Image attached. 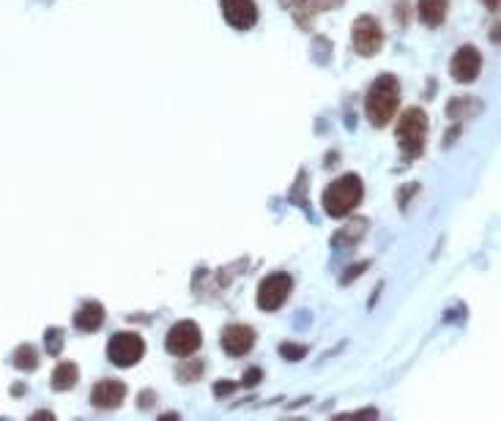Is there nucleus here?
I'll list each match as a JSON object with an SVG mask.
<instances>
[{
    "label": "nucleus",
    "instance_id": "1",
    "mask_svg": "<svg viewBox=\"0 0 501 421\" xmlns=\"http://www.w3.org/2000/svg\"><path fill=\"white\" fill-rule=\"evenodd\" d=\"M398 104H400V82L395 75H381L370 85L367 91V99H364V112H367V121L373 126H386L395 112H398Z\"/></svg>",
    "mask_w": 501,
    "mask_h": 421
},
{
    "label": "nucleus",
    "instance_id": "2",
    "mask_svg": "<svg viewBox=\"0 0 501 421\" xmlns=\"http://www.w3.org/2000/svg\"><path fill=\"white\" fill-rule=\"evenodd\" d=\"M364 197V186H362V178L359 175H343L337 181H331L324 192V211L329 216L340 219V216H348L353 208L362 202Z\"/></svg>",
    "mask_w": 501,
    "mask_h": 421
},
{
    "label": "nucleus",
    "instance_id": "3",
    "mask_svg": "<svg viewBox=\"0 0 501 421\" xmlns=\"http://www.w3.org/2000/svg\"><path fill=\"white\" fill-rule=\"evenodd\" d=\"M425 137H427V115L419 107H411L400 115V124H398V143L405 156H419L425 148Z\"/></svg>",
    "mask_w": 501,
    "mask_h": 421
},
{
    "label": "nucleus",
    "instance_id": "4",
    "mask_svg": "<svg viewBox=\"0 0 501 421\" xmlns=\"http://www.w3.org/2000/svg\"><path fill=\"white\" fill-rule=\"evenodd\" d=\"M143 356H146V342H143V337L134 334V331L113 334V339H110V345H107V358H110L115 367H134Z\"/></svg>",
    "mask_w": 501,
    "mask_h": 421
},
{
    "label": "nucleus",
    "instance_id": "5",
    "mask_svg": "<svg viewBox=\"0 0 501 421\" xmlns=\"http://www.w3.org/2000/svg\"><path fill=\"white\" fill-rule=\"evenodd\" d=\"M291 287H293V279H291V273H269L263 282H260V287H258V306L260 309H266V312H274L279 309L288 296H291Z\"/></svg>",
    "mask_w": 501,
    "mask_h": 421
},
{
    "label": "nucleus",
    "instance_id": "6",
    "mask_svg": "<svg viewBox=\"0 0 501 421\" xmlns=\"http://www.w3.org/2000/svg\"><path fill=\"white\" fill-rule=\"evenodd\" d=\"M353 47L359 55H364V58H373L381 52L383 47V30L378 25L376 17H370V14H364V17H359L356 22H353Z\"/></svg>",
    "mask_w": 501,
    "mask_h": 421
},
{
    "label": "nucleus",
    "instance_id": "7",
    "mask_svg": "<svg viewBox=\"0 0 501 421\" xmlns=\"http://www.w3.org/2000/svg\"><path fill=\"white\" fill-rule=\"evenodd\" d=\"M201 342H203L201 328H198V323L192 320H181L167 331V350L173 356H181V358L192 356L201 347Z\"/></svg>",
    "mask_w": 501,
    "mask_h": 421
},
{
    "label": "nucleus",
    "instance_id": "8",
    "mask_svg": "<svg viewBox=\"0 0 501 421\" xmlns=\"http://www.w3.org/2000/svg\"><path fill=\"white\" fill-rule=\"evenodd\" d=\"M479 69H482V55H479L476 47L466 44V47H460L455 52V58H452V79L455 82H460V85L474 82L479 77Z\"/></svg>",
    "mask_w": 501,
    "mask_h": 421
},
{
    "label": "nucleus",
    "instance_id": "9",
    "mask_svg": "<svg viewBox=\"0 0 501 421\" xmlns=\"http://www.w3.org/2000/svg\"><path fill=\"white\" fill-rule=\"evenodd\" d=\"M222 17L236 30H250L258 22V6L255 0H222Z\"/></svg>",
    "mask_w": 501,
    "mask_h": 421
},
{
    "label": "nucleus",
    "instance_id": "10",
    "mask_svg": "<svg viewBox=\"0 0 501 421\" xmlns=\"http://www.w3.org/2000/svg\"><path fill=\"white\" fill-rule=\"evenodd\" d=\"M252 345H255V331L250 325L236 323V325H227L222 331V350L230 356H247Z\"/></svg>",
    "mask_w": 501,
    "mask_h": 421
},
{
    "label": "nucleus",
    "instance_id": "11",
    "mask_svg": "<svg viewBox=\"0 0 501 421\" xmlns=\"http://www.w3.org/2000/svg\"><path fill=\"white\" fill-rule=\"evenodd\" d=\"M126 396V386L121 380H99L94 389H91V402L96 408H104V410H113L124 402Z\"/></svg>",
    "mask_w": 501,
    "mask_h": 421
},
{
    "label": "nucleus",
    "instance_id": "12",
    "mask_svg": "<svg viewBox=\"0 0 501 421\" xmlns=\"http://www.w3.org/2000/svg\"><path fill=\"white\" fill-rule=\"evenodd\" d=\"M104 323V306L99 301H85L75 315V325L80 331H99Z\"/></svg>",
    "mask_w": 501,
    "mask_h": 421
},
{
    "label": "nucleus",
    "instance_id": "13",
    "mask_svg": "<svg viewBox=\"0 0 501 421\" xmlns=\"http://www.w3.org/2000/svg\"><path fill=\"white\" fill-rule=\"evenodd\" d=\"M447 20V0H419V22L438 27Z\"/></svg>",
    "mask_w": 501,
    "mask_h": 421
},
{
    "label": "nucleus",
    "instance_id": "14",
    "mask_svg": "<svg viewBox=\"0 0 501 421\" xmlns=\"http://www.w3.org/2000/svg\"><path fill=\"white\" fill-rule=\"evenodd\" d=\"M77 377H80V370H77L72 361H63V364H58V367H55L50 383H52V389H55V391H69V389L77 383Z\"/></svg>",
    "mask_w": 501,
    "mask_h": 421
},
{
    "label": "nucleus",
    "instance_id": "15",
    "mask_svg": "<svg viewBox=\"0 0 501 421\" xmlns=\"http://www.w3.org/2000/svg\"><path fill=\"white\" fill-rule=\"evenodd\" d=\"M11 364L17 367V370L23 372H30L39 367V353H36V347L33 345H20L14 350V356H11Z\"/></svg>",
    "mask_w": 501,
    "mask_h": 421
},
{
    "label": "nucleus",
    "instance_id": "16",
    "mask_svg": "<svg viewBox=\"0 0 501 421\" xmlns=\"http://www.w3.org/2000/svg\"><path fill=\"white\" fill-rule=\"evenodd\" d=\"M47 353L50 356H58L63 350V328H47Z\"/></svg>",
    "mask_w": 501,
    "mask_h": 421
},
{
    "label": "nucleus",
    "instance_id": "17",
    "mask_svg": "<svg viewBox=\"0 0 501 421\" xmlns=\"http://www.w3.org/2000/svg\"><path fill=\"white\" fill-rule=\"evenodd\" d=\"M279 356H282L285 361H301V358L307 356V347L293 345V342H285V345H279Z\"/></svg>",
    "mask_w": 501,
    "mask_h": 421
},
{
    "label": "nucleus",
    "instance_id": "18",
    "mask_svg": "<svg viewBox=\"0 0 501 421\" xmlns=\"http://www.w3.org/2000/svg\"><path fill=\"white\" fill-rule=\"evenodd\" d=\"M189 364H192V367H186V364L178 367V377H181L184 383H186V380H198V375L203 372V361H192V358H189Z\"/></svg>",
    "mask_w": 501,
    "mask_h": 421
},
{
    "label": "nucleus",
    "instance_id": "19",
    "mask_svg": "<svg viewBox=\"0 0 501 421\" xmlns=\"http://www.w3.org/2000/svg\"><path fill=\"white\" fill-rule=\"evenodd\" d=\"M260 377H263V372L258 370V367H255V370H247L244 372V386H258Z\"/></svg>",
    "mask_w": 501,
    "mask_h": 421
},
{
    "label": "nucleus",
    "instance_id": "20",
    "mask_svg": "<svg viewBox=\"0 0 501 421\" xmlns=\"http://www.w3.org/2000/svg\"><path fill=\"white\" fill-rule=\"evenodd\" d=\"M233 389H236L233 383H217V386H214V394H217V396H222V394H233Z\"/></svg>",
    "mask_w": 501,
    "mask_h": 421
},
{
    "label": "nucleus",
    "instance_id": "21",
    "mask_svg": "<svg viewBox=\"0 0 501 421\" xmlns=\"http://www.w3.org/2000/svg\"><path fill=\"white\" fill-rule=\"evenodd\" d=\"M151 399H153V394H140V408H148V405H153V402H151Z\"/></svg>",
    "mask_w": 501,
    "mask_h": 421
},
{
    "label": "nucleus",
    "instance_id": "22",
    "mask_svg": "<svg viewBox=\"0 0 501 421\" xmlns=\"http://www.w3.org/2000/svg\"><path fill=\"white\" fill-rule=\"evenodd\" d=\"M482 3H485L490 11H496V8H499V0H482Z\"/></svg>",
    "mask_w": 501,
    "mask_h": 421
},
{
    "label": "nucleus",
    "instance_id": "23",
    "mask_svg": "<svg viewBox=\"0 0 501 421\" xmlns=\"http://www.w3.org/2000/svg\"><path fill=\"white\" fill-rule=\"evenodd\" d=\"M279 3H282V6H285V8H293V6H299L301 0H279Z\"/></svg>",
    "mask_w": 501,
    "mask_h": 421
}]
</instances>
